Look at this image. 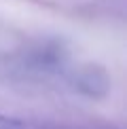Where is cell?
<instances>
[{
	"label": "cell",
	"instance_id": "cell-1",
	"mask_svg": "<svg viewBox=\"0 0 127 129\" xmlns=\"http://www.w3.org/2000/svg\"><path fill=\"white\" fill-rule=\"evenodd\" d=\"M0 129H28L23 121L15 119V116H7V114H0Z\"/></svg>",
	"mask_w": 127,
	"mask_h": 129
}]
</instances>
